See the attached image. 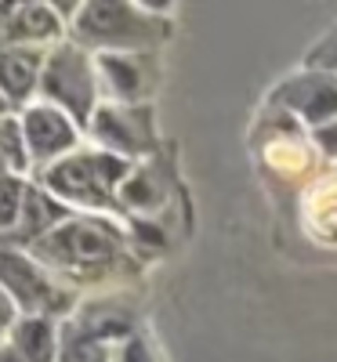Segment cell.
I'll return each mask as SVG.
<instances>
[{"label": "cell", "mask_w": 337, "mask_h": 362, "mask_svg": "<svg viewBox=\"0 0 337 362\" xmlns=\"http://www.w3.org/2000/svg\"><path fill=\"white\" fill-rule=\"evenodd\" d=\"M124 174H127V163L113 153H80L47 170V189L73 203L105 206L113 199L116 181Z\"/></svg>", "instance_id": "obj_1"}, {"label": "cell", "mask_w": 337, "mask_h": 362, "mask_svg": "<svg viewBox=\"0 0 337 362\" xmlns=\"http://www.w3.org/2000/svg\"><path fill=\"white\" fill-rule=\"evenodd\" d=\"M40 87L55 109H62L73 124H87L91 116V102H95V76H91V62L87 54L73 44L58 47L51 58H44V73H40Z\"/></svg>", "instance_id": "obj_2"}, {"label": "cell", "mask_w": 337, "mask_h": 362, "mask_svg": "<svg viewBox=\"0 0 337 362\" xmlns=\"http://www.w3.org/2000/svg\"><path fill=\"white\" fill-rule=\"evenodd\" d=\"M37 250L62 264H102L116 254V235L98 221H66L37 239Z\"/></svg>", "instance_id": "obj_3"}, {"label": "cell", "mask_w": 337, "mask_h": 362, "mask_svg": "<svg viewBox=\"0 0 337 362\" xmlns=\"http://www.w3.org/2000/svg\"><path fill=\"white\" fill-rule=\"evenodd\" d=\"M149 25L131 4H84L76 11V33L91 44H142L152 37Z\"/></svg>", "instance_id": "obj_4"}, {"label": "cell", "mask_w": 337, "mask_h": 362, "mask_svg": "<svg viewBox=\"0 0 337 362\" xmlns=\"http://www.w3.org/2000/svg\"><path fill=\"white\" fill-rule=\"evenodd\" d=\"M18 124H22L29 160H55V156L69 153L73 141H76V124L62 109H55L51 102L29 105Z\"/></svg>", "instance_id": "obj_5"}, {"label": "cell", "mask_w": 337, "mask_h": 362, "mask_svg": "<svg viewBox=\"0 0 337 362\" xmlns=\"http://www.w3.org/2000/svg\"><path fill=\"white\" fill-rule=\"evenodd\" d=\"M0 290L22 312H47L58 305V297H55L51 283L44 279V272L18 250H0Z\"/></svg>", "instance_id": "obj_6"}, {"label": "cell", "mask_w": 337, "mask_h": 362, "mask_svg": "<svg viewBox=\"0 0 337 362\" xmlns=\"http://www.w3.org/2000/svg\"><path fill=\"white\" fill-rule=\"evenodd\" d=\"M280 102H287L304 119L319 124L326 116H337V83L330 76H297L280 90Z\"/></svg>", "instance_id": "obj_7"}, {"label": "cell", "mask_w": 337, "mask_h": 362, "mask_svg": "<svg viewBox=\"0 0 337 362\" xmlns=\"http://www.w3.org/2000/svg\"><path fill=\"white\" fill-rule=\"evenodd\" d=\"M44 73V54L29 47H4L0 51V95L4 102H25L33 95Z\"/></svg>", "instance_id": "obj_8"}, {"label": "cell", "mask_w": 337, "mask_h": 362, "mask_svg": "<svg viewBox=\"0 0 337 362\" xmlns=\"http://www.w3.org/2000/svg\"><path fill=\"white\" fill-rule=\"evenodd\" d=\"M58 33V15L47 8V4H22L15 8L11 22L4 25V40L8 44H33V40H47Z\"/></svg>", "instance_id": "obj_9"}, {"label": "cell", "mask_w": 337, "mask_h": 362, "mask_svg": "<svg viewBox=\"0 0 337 362\" xmlns=\"http://www.w3.org/2000/svg\"><path fill=\"white\" fill-rule=\"evenodd\" d=\"M11 348L25 362H51L55 358V329H51V322L40 319V315H25L11 329Z\"/></svg>", "instance_id": "obj_10"}, {"label": "cell", "mask_w": 337, "mask_h": 362, "mask_svg": "<svg viewBox=\"0 0 337 362\" xmlns=\"http://www.w3.org/2000/svg\"><path fill=\"white\" fill-rule=\"evenodd\" d=\"M58 218H62V206L58 199L25 189V203H22V218H18V239H44L51 228H58Z\"/></svg>", "instance_id": "obj_11"}, {"label": "cell", "mask_w": 337, "mask_h": 362, "mask_svg": "<svg viewBox=\"0 0 337 362\" xmlns=\"http://www.w3.org/2000/svg\"><path fill=\"white\" fill-rule=\"evenodd\" d=\"M131 116H135V112H124V109H98L95 119H91V131H95L105 145L120 148V153H138L145 141H142V134L131 127Z\"/></svg>", "instance_id": "obj_12"}, {"label": "cell", "mask_w": 337, "mask_h": 362, "mask_svg": "<svg viewBox=\"0 0 337 362\" xmlns=\"http://www.w3.org/2000/svg\"><path fill=\"white\" fill-rule=\"evenodd\" d=\"M98 69L113 80V90L120 98H135L138 95V83H142V73L131 66V58H124V54H102L98 58Z\"/></svg>", "instance_id": "obj_13"}, {"label": "cell", "mask_w": 337, "mask_h": 362, "mask_svg": "<svg viewBox=\"0 0 337 362\" xmlns=\"http://www.w3.org/2000/svg\"><path fill=\"white\" fill-rule=\"evenodd\" d=\"M22 203H25V185L18 177H0V232H8L22 218Z\"/></svg>", "instance_id": "obj_14"}, {"label": "cell", "mask_w": 337, "mask_h": 362, "mask_svg": "<svg viewBox=\"0 0 337 362\" xmlns=\"http://www.w3.org/2000/svg\"><path fill=\"white\" fill-rule=\"evenodd\" d=\"M0 156H4L8 167H25L29 163V148L22 138V124L18 119H0Z\"/></svg>", "instance_id": "obj_15"}, {"label": "cell", "mask_w": 337, "mask_h": 362, "mask_svg": "<svg viewBox=\"0 0 337 362\" xmlns=\"http://www.w3.org/2000/svg\"><path fill=\"white\" fill-rule=\"evenodd\" d=\"M15 315H18V308H15V300L0 290V329H8V326H15Z\"/></svg>", "instance_id": "obj_16"}, {"label": "cell", "mask_w": 337, "mask_h": 362, "mask_svg": "<svg viewBox=\"0 0 337 362\" xmlns=\"http://www.w3.org/2000/svg\"><path fill=\"white\" fill-rule=\"evenodd\" d=\"M124 362H152V351L145 348V341H127V348H124Z\"/></svg>", "instance_id": "obj_17"}, {"label": "cell", "mask_w": 337, "mask_h": 362, "mask_svg": "<svg viewBox=\"0 0 337 362\" xmlns=\"http://www.w3.org/2000/svg\"><path fill=\"white\" fill-rule=\"evenodd\" d=\"M316 141L326 148V153H333V156H337V119H333V124H326V127H319V131H316Z\"/></svg>", "instance_id": "obj_18"}, {"label": "cell", "mask_w": 337, "mask_h": 362, "mask_svg": "<svg viewBox=\"0 0 337 362\" xmlns=\"http://www.w3.org/2000/svg\"><path fill=\"white\" fill-rule=\"evenodd\" d=\"M0 362H25L15 348H0Z\"/></svg>", "instance_id": "obj_19"}, {"label": "cell", "mask_w": 337, "mask_h": 362, "mask_svg": "<svg viewBox=\"0 0 337 362\" xmlns=\"http://www.w3.org/2000/svg\"><path fill=\"white\" fill-rule=\"evenodd\" d=\"M11 15H15V4H0V29L11 22Z\"/></svg>", "instance_id": "obj_20"}, {"label": "cell", "mask_w": 337, "mask_h": 362, "mask_svg": "<svg viewBox=\"0 0 337 362\" xmlns=\"http://www.w3.org/2000/svg\"><path fill=\"white\" fill-rule=\"evenodd\" d=\"M4 105H8V102H4V95H0V119H4Z\"/></svg>", "instance_id": "obj_21"}, {"label": "cell", "mask_w": 337, "mask_h": 362, "mask_svg": "<svg viewBox=\"0 0 337 362\" xmlns=\"http://www.w3.org/2000/svg\"><path fill=\"white\" fill-rule=\"evenodd\" d=\"M95 362H102V358H95Z\"/></svg>", "instance_id": "obj_22"}]
</instances>
